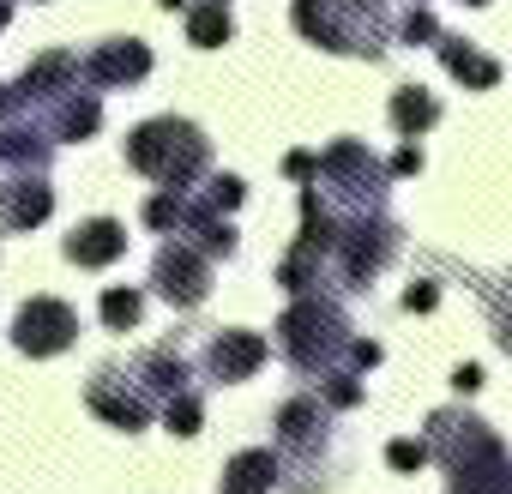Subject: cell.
I'll return each mask as SVG.
<instances>
[{
	"label": "cell",
	"instance_id": "obj_1",
	"mask_svg": "<svg viewBox=\"0 0 512 494\" xmlns=\"http://www.w3.org/2000/svg\"><path fill=\"white\" fill-rule=\"evenodd\" d=\"M175 392H187V356L175 344H157V350H139L127 362H103L85 386V404L115 422V428H145Z\"/></svg>",
	"mask_w": 512,
	"mask_h": 494
},
{
	"label": "cell",
	"instance_id": "obj_2",
	"mask_svg": "<svg viewBox=\"0 0 512 494\" xmlns=\"http://www.w3.org/2000/svg\"><path fill=\"white\" fill-rule=\"evenodd\" d=\"M296 31L314 49L332 55H356V61H380L398 43V13L392 0H296L290 7Z\"/></svg>",
	"mask_w": 512,
	"mask_h": 494
},
{
	"label": "cell",
	"instance_id": "obj_3",
	"mask_svg": "<svg viewBox=\"0 0 512 494\" xmlns=\"http://www.w3.org/2000/svg\"><path fill=\"white\" fill-rule=\"evenodd\" d=\"M127 163L139 175H151L157 187H193L211 169V139L181 115H157L127 133Z\"/></svg>",
	"mask_w": 512,
	"mask_h": 494
},
{
	"label": "cell",
	"instance_id": "obj_4",
	"mask_svg": "<svg viewBox=\"0 0 512 494\" xmlns=\"http://www.w3.org/2000/svg\"><path fill=\"white\" fill-rule=\"evenodd\" d=\"M278 344L302 374H338V356H350V320L326 296H296L290 314L278 320Z\"/></svg>",
	"mask_w": 512,
	"mask_h": 494
},
{
	"label": "cell",
	"instance_id": "obj_5",
	"mask_svg": "<svg viewBox=\"0 0 512 494\" xmlns=\"http://www.w3.org/2000/svg\"><path fill=\"white\" fill-rule=\"evenodd\" d=\"M278 446H284V482L296 494H320L326 476H332V464H320V458H332V416H326V404L320 398H290L278 410Z\"/></svg>",
	"mask_w": 512,
	"mask_h": 494
},
{
	"label": "cell",
	"instance_id": "obj_6",
	"mask_svg": "<svg viewBox=\"0 0 512 494\" xmlns=\"http://www.w3.org/2000/svg\"><path fill=\"white\" fill-rule=\"evenodd\" d=\"M151 284H157V296L169 308H199L211 296V254L187 235H169L157 247V260H151Z\"/></svg>",
	"mask_w": 512,
	"mask_h": 494
},
{
	"label": "cell",
	"instance_id": "obj_7",
	"mask_svg": "<svg viewBox=\"0 0 512 494\" xmlns=\"http://www.w3.org/2000/svg\"><path fill=\"white\" fill-rule=\"evenodd\" d=\"M73 338H79V314L61 302V296H31L19 314H13V344L25 350V356H61V350H73Z\"/></svg>",
	"mask_w": 512,
	"mask_h": 494
},
{
	"label": "cell",
	"instance_id": "obj_8",
	"mask_svg": "<svg viewBox=\"0 0 512 494\" xmlns=\"http://www.w3.org/2000/svg\"><path fill=\"white\" fill-rule=\"evenodd\" d=\"M151 73V49L139 37H109L85 55V85L91 91H121V85H139Z\"/></svg>",
	"mask_w": 512,
	"mask_h": 494
},
{
	"label": "cell",
	"instance_id": "obj_9",
	"mask_svg": "<svg viewBox=\"0 0 512 494\" xmlns=\"http://www.w3.org/2000/svg\"><path fill=\"white\" fill-rule=\"evenodd\" d=\"M79 79H85V61H79L73 49H49V55H37V61L13 79V91H19L25 109H49V103L67 97Z\"/></svg>",
	"mask_w": 512,
	"mask_h": 494
},
{
	"label": "cell",
	"instance_id": "obj_10",
	"mask_svg": "<svg viewBox=\"0 0 512 494\" xmlns=\"http://www.w3.org/2000/svg\"><path fill=\"white\" fill-rule=\"evenodd\" d=\"M266 356H272V344H266L260 332L229 326V332H217V338H211V350H205V368H211L217 380H253V374L266 368Z\"/></svg>",
	"mask_w": 512,
	"mask_h": 494
},
{
	"label": "cell",
	"instance_id": "obj_11",
	"mask_svg": "<svg viewBox=\"0 0 512 494\" xmlns=\"http://www.w3.org/2000/svg\"><path fill=\"white\" fill-rule=\"evenodd\" d=\"M55 211L49 175H7L0 181V229H37Z\"/></svg>",
	"mask_w": 512,
	"mask_h": 494
},
{
	"label": "cell",
	"instance_id": "obj_12",
	"mask_svg": "<svg viewBox=\"0 0 512 494\" xmlns=\"http://www.w3.org/2000/svg\"><path fill=\"white\" fill-rule=\"evenodd\" d=\"M61 254H67L73 266H85V272L115 266V260L127 254V223H115V217H91V223H79V229L61 241Z\"/></svg>",
	"mask_w": 512,
	"mask_h": 494
},
{
	"label": "cell",
	"instance_id": "obj_13",
	"mask_svg": "<svg viewBox=\"0 0 512 494\" xmlns=\"http://www.w3.org/2000/svg\"><path fill=\"white\" fill-rule=\"evenodd\" d=\"M43 127H49L55 145H79V139H91V133L103 127V97L73 85L67 97H55V103L43 109Z\"/></svg>",
	"mask_w": 512,
	"mask_h": 494
},
{
	"label": "cell",
	"instance_id": "obj_14",
	"mask_svg": "<svg viewBox=\"0 0 512 494\" xmlns=\"http://www.w3.org/2000/svg\"><path fill=\"white\" fill-rule=\"evenodd\" d=\"M440 67L458 79V85H470V91H494L500 85V61L494 55H482L476 43H464V37H452V31H440Z\"/></svg>",
	"mask_w": 512,
	"mask_h": 494
},
{
	"label": "cell",
	"instance_id": "obj_15",
	"mask_svg": "<svg viewBox=\"0 0 512 494\" xmlns=\"http://www.w3.org/2000/svg\"><path fill=\"white\" fill-rule=\"evenodd\" d=\"M284 482V458L253 446V452H235L229 470H223V494H272Z\"/></svg>",
	"mask_w": 512,
	"mask_h": 494
},
{
	"label": "cell",
	"instance_id": "obj_16",
	"mask_svg": "<svg viewBox=\"0 0 512 494\" xmlns=\"http://www.w3.org/2000/svg\"><path fill=\"white\" fill-rule=\"evenodd\" d=\"M229 37H235L229 0H193V7H187V43L193 49H223Z\"/></svg>",
	"mask_w": 512,
	"mask_h": 494
},
{
	"label": "cell",
	"instance_id": "obj_17",
	"mask_svg": "<svg viewBox=\"0 0 512 494\" xmlns=\"http://www.w3.org/2000/svg\"><path fill=\"white\" fill-rule=\"evenodd\" d=\"M434 121H440V97H434V91H422V85H404V91H392V127H398L404 139L428 133Z\"/></svg>",
	"mask_w": 512,
	"mask_h": 494
},
{
	"label": "cell",
	"instance_id": "obj_18",
	"mask_svg": "<svg viewBox=\"0 0 512 494\" xmlns=\"http://www.w3.org/2000/svg\"><path fill=\"white\" fill-rule=\"evenodd\" d=\"M97 314H103V326H109V332H133V326H139V314H145V296H139L133 284H115V290H103Z\"/></svg>",
	"mask_w": 512,
	"mask_h": 494
},
{
	"label": "cell",
	"instance_id": "obj_19",
	"mask_svg": "<svg viewBox=\"0 0 512 494\" xmlns=\"http://www.w3.org/2000/svg\"><path fill=\"white\" fill-rule=\"evenodd\" d=\"M163 422H169V434H199V422H205L199 392H193V386H187V392H175V398L163 404Z\"/></svg>",
	"mask_w": 512,
	"mask_h": 494
},
{
	"label": "cell",
	"instance_id": "obj_20",
	"mask_svg": "<svg viewBox=\"0 0 512 494\" xmlns=\"http://www.w3.org/2000/svg\"><path fill=\"white\" fill-rule=\"evenodd\" d=\"M320 398H326L332 410H350V404H362V386H356V374H350V368H338V374H326V380H320Z\"/></svg>",
	"mask_w": 512,
	"mask_h": 494
},
{
	"label": "cell",
	"instance_id": "obj_21",
	"mask_svg": "<svg viewBox=\"0 0 512 494\" xmlns=\"http://www.w3.org/2000/svg\"><path fill=\"white\" fill-rule=\"evenodd\" d=\"M398 43H440V25H434V13H428V7H410V13L398 19Z\"/></svg>",
	"mask_w": 512,
	"mask_h": 494
},
{
	"label": "cell",
	"instance_id": "obj_22",
	"mask_svg": "<svg viewBox=\"0 0 512 494\" xmlns=\"http://www.w3.org/2000/svg\"><path fill=\"white\" fill-rule=\"evenodd\" d=\"M187 241H199V247H205L211 260H229V254H235V229H229V217L205 223V229H199V235H187Z\"/></svg>",
	"mask_w": 512,
	"mask_h": 494
},
{
	"label": "cell",
	"instance_id": "obj_23",
	"mask_svg": "<svg viewBox=\"0 0 512 494\" xmlns=\"http://www.w3.org/2000/svg\"><path fill=\"white\" fill-rule=\"evenodd\" d=\"M428 458H434L428 440H392V446H386V464H392V470H422Z\"/></svg>",
	"mask_w": 512,
	"mask_h": 494
},
{
	"label": "cell",
	"instance_id": "obj_24",
	"mask_svg": "<svg viewBox=\"0 0 512 494\" xmlns=\"http://www.w3.org/2000/svg\"><path fill=\"white\" fill-rule=\"evenodd\" d=\"M284 175L314 181V175H320V151H290V157H284Z\"/></svg>",
	"mask_w": 512,
	"mask_h": 494
},
{
	"label": "cell",
	"instance_id": "obj_25",
	"mask_svg": "<svg viewBox=\"0 0 512 494\" xmlns=\"http://www.w3.org/2000/svg\"><path fill=\"white\" fill-rule=\"evenodd\" d=\"M434 302H440V290H434V284H410V290H404V308H410V314H428Z\"/></svg>",
	"mask_w": 512,
	"mask_h": 494
},
{
	"label": "cell",
	"instance_id": "obj_26",
	"mask_svg": "<svg viewBox=\"0 0 512 494\" xmlns=\"http://www.w3.org/2000/svg\"><path fill=\"white\" fill-rule=\"evenodd\" d=\"M416 169H422V151H416V139H404L392 157V175H416Z\"/></svg>",
	"mask_w": 512,
	"mask_h": 494
},
{
	"label": "cell",
	"instance_id": "obj_27",
	"mask_svg": "<svg viewBox=\"0 0 512 494\" xmlns=\"http://www.w3.org/2000/svg\"><path fill=\"white\" fill-rule=\"evenodd\" d=\"M19 115H25V103H19V91H13V85H0V127H13Z\"/></svg>",
	"mask_w": 512,
	"mask_h": 494
},
{
	"label": "cell",
	"instance_id": "obj_28",
	"mask_svg": "<svg viewBox=\"0 0 512 494\" xmlns=\"http://www.w3.org/2000/svg\"><path fill=\"white\" fill-rule=\"evenodd\" d=\"M350 362H356V368H374V362H380V344H374V338H356V344H350Z\"/></svg>",
	"mask_w": 512,
	"mask_h": 494
},
{
	"label": "cell",
	"instance_id": "obj_29",
	"mask_svg": "<svg viewBox=\"0 0 512 494\" xmlns=\"http://www.w3.org/2000/svg\"><path fill=\"white\" fill-rule=\"evenodd\" d=\"M452 386H458V392H476V386H482V368H476V362H464V368L452 374Z\"/></svg>",
	"mask_w": 512,
	"mask_h": 494
},
{
	"label": "cell",
	"instance_id": "obj_30",
	"mask_svg": "<svg viewBox=\"0 0 512 494\" xmlns=\"http://www.w3.org/2000/svg\"><path fill=\"white\" fill-rule=\"evenodd\" d=\"M157 7H163V13H187V7H193V0H157Z\"/></svg>",
	"mask_w": 512,
	"mask_h": 494
},
{
	"label": "cell",
	"instance_id": "obj_31",
	"mask_svg": "<svg viewBox=\"0 0 512 494\" xmlns=\"http://www.w3.org/2000/svg\"><path fill=\"white\" fill-rule=\"evenodd\" d=\"M464 7H488V0H464Z\"/></svg>",
	"mask_w": 512,
	"mask_h": 494
},
{
	"label": "cell",
	"instance_id": "obj_32",
	"mask_svg": "<svg viewBox=\"0 0 512 494\" xmlns=\"http://www.w3.org/2000/svg\"><path fill=\"white\" fill-rule=\"evenodd\" d=\"M416 7H422V0H416Z\"/></svg>",
	"mask_w": 512,
	"mask_h": 494
}]
</instances>
